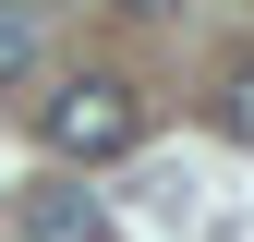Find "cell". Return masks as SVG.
Masks as SVG:
<instances>
[{"label": "cell", "mask_w": 254, "mask_h": 242, "mask_svg": "<svg viewBox=\"0 0 254 242\" xmlns=\"http://www.w3.org/2000/svg\"><path fill=\"white\" fill-rule=\"evenodd\" d=\"M121 12H170V0H121Z\"/></svg>", "instance_id": "5"}, {"label": "cell", "mask_w": 254, "mask_h": 242, "mask_svg": "<svg viewBox=\"0 0 254 242\" xmlns=\"http://www.w3.org/2000/svg\"><path fill=\"white\" fill-rule=\"evenodd\" d=\"M24 73H37V24L0 0V85H24Z\"/></svg>", "instance_id": "3"}, {"label": "cell", "mask_w": 254, "mask_h": 242, "mask_svg": "<svg viewBox=\"0 0 254 242\" xmlns=\"http://www.w3.org/2000/svg\"><path fill=\"white\" fill-rule=\"evenodd\" d=\"M218 133H230V145H254V60L218 85Z\"/></svg>", "instance_id": "4"}, {"label": "cell", "mask_w": 254, "mask_h": 242, "mask_svg": "<svg viewBox=\"0 0 254 242\" xmlns=\"http://www.w3.org/2000/svg\"><path fill=\"white\" fill-rule=\"evenodd\" d=\"M24 242H109V206L85 182H37L24 194Z\"/></svg>", "instance_id": "2"}, {"label": "cell", "mask_w": 254, "mask_h": 242, "mask_svg": "<svg viewBox=\"0 0 254 242\" xmlns=\"http://www.w3.org/2000/svg\"><path fill=\"white\" fill-rule=\"evenodd\" d=\"M37 133H49V158H85V170H97V158H121V145L145 133V97H133L121 73H73V85L37 109Z\"/></svg>", "instance_id": "1"}]
</instances>
